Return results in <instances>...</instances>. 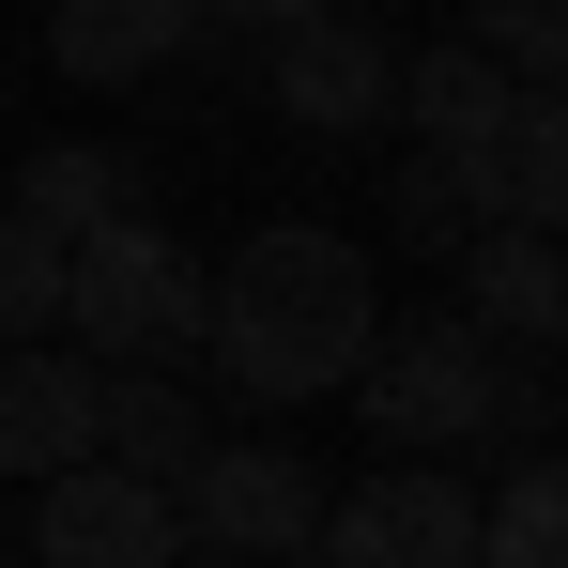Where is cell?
Segmentation results:
<instances>
[{"mask_svg": "<svg viewBox=\"0 0 568 568\" xmlns=\"http://www.w3.org/2000/svg\"><path fill=\"white\" fill-rule=\"evenodd\" d=\"M307 568H476V491L384 446L369 491H323V554Z\"/></svg>", "mask_w": 568, "mask_h": 568, "instance_id": "6", "label": "cell"}, {"mask_svg": "<svg viewBox=\"0 0 568 568\" xmlns=\"http://www.w3.org/2000/svg\"><path fill=\"white\" fill-rule=\"evenodd\" d=\"M277 108L307 139H369L384 108H399V31L354 16V0H323V16H277Z\"/></svg>", "mask_w": 568, "mask_h": 568, "instance_id": "7", "label": "cell"}, {"mask_svg": "<svg viewBox=\"0 0 568 568\" xmlns=\"http://www.w3.org/2000/svg\"><path fill=\"white\" fill-rule=\"evenodd\" d=\"M16 215H31L47 246H93L108 215H139V200H123V154H108V139H47V154L16 170Z\"/></svg>", "mask_w": 568, "mask_h": 568, "instance_id": "13", "label": "cell"}, {"mask_svg": "<svg viewBox=\"0 0 568 568\" xmlns=\"http://www.w3.org/2000/svg\"><path fill=\"white\" fill-rule=\"evenodd\" d=\"M16 338H62V246L31 215H0V354Z\"/></svg>", "mask_w": 568, "mask_h": 568, "instance_id": "17", "label": "cell"}, {"mask_svg": "<svg viewBox=\"0 0 568 568\" xmlns=\"http://www.w3.org/2000/svg\"><path fill=\"white\" fill-rule=\"evenodd\" d=\"M215 16H246V31H277V16H323V0H215Z\"/></svg>", "mask_w": 568, "mask_h": 568, "instance_id": "19", "label": "cell"}, {"mask_svg": "<svg viewBox=\"0 0 568 568\" xmlns=\"http://www.w3.org/2000/svg\"><path fill=\"white\" fill-rule=\"evenodd\" d=\"M554 292H568V231H476L462 246V307L491 323V338H554Z\"/></svg>", "mask_w": 568, "mask_h": 568, "instance_id": "12", "label": "cell"}, {"mask_svg": "<svg viewBox=\"0 0 568 568\" xmlns=\"http://www.w3.org/2000/svg\"><path fill=\"white\" fill-rule=\"evenodd\" d=\"M185 554V491H154L139 462H62L31 476V568H170Z\"/></svg>", "mask_w": 568, "mask_h": 568, "instance_id": "5", "label": "cell"}, {"mask_svg": "<svg viewBox=\"0 0 568 568\" xmlns=\"http://www.w3.org/2000/svg\"><path fill=\"white\" fill-rule=\"evenodd\" d=\"M384 231H399V262H462V246H476V185H462V154H430V139H415V154L384 170Z\"/></svg>", "mask_w": 568, "mask_h": 568, "instance_id": "16", "label": "cell"}, {"mask_svg": "<svg viewBox=\"0 0 568 568\" xmlns=\"http://www.w3.org/2000/svg\"><path fill=\"white\" fill-rule=\"evenodd\" d=\"M354 415H369L384 446H476V430H507V338L476 323V307H415V323H384L369 354H354Z\"/></svg>", "mask_w": 568, "mask_h": 568, "instance_id": "3", "label": "cell"}, {"mask_svg": "<svg viewBox=\"0 0 568 568\" xmlns=\"http://www.w3.org/2000/svg\"><path fill=\"white\" fill-rule=\"evenodd\" d=\"M200 323H215V277H200L154 215H108L93 246H62V338H78L93 369H185Z\"/></svg>", "mask_w": 568, "mask_h": 568, "instance_id": "2", "label": "cell"}, {"mask_svg": "<svg viewBox=\"0 0 568 568\" xmlns=\"http://www.w3.org/2000/svg\"><path fill=\"white\" fill-rule=\"evenodd\" d=\"M462 31L507 62V78H523V93H568V16H554V0H476Z\"/></svg>", "mask_w": 568, "mask_h": 568, "instance_id": "18", "label": "cell"}, {"mask_svg": "<svg viewBox=\"0 0 568 568\" xmlns=\"http://www.w3.org/2000/svg\"><path fill=\"white\" fill-rule=\"evenodd\" d=\"M476 568H568V462L523 446L507 491H476Z\"/></svg>", "mask_w": 568, "mask_h": 568, "instance_id": "15", "label": "cell"}, {"mask_svg": "<svg viewBox=\"0 0 568 568\" xmlns=\"http://www.w3.org/2000/svg\"><path fill=\"white\" fill-rule=\"evenodd\" d=\"M200 16L215 0H47V62L78 78V93H139L154 62H185Z\"/></svg>", "mask_w": 568, "mask_h": 568, "instance_id": "9", "label": "cell"}, {"mask_svg": "<svg viewBox=\"0 0 568 568\" xmlns=\"http://www.w3.org/2000/svg\"><path fill=\"white\" fill-rule=\"evenodd\" d=\"M507 108H523V78H507L476 31H462V47H415V62H399V123H415L430 154H476Z\"/></svg>", "mask_w": 568, "mask_h": 568, "instance_id": "11", "label": "cell"}, {"mask_svg": "<svg viewBox=\"0 0 568 568\" xmlns=\"http://www.w3.org/2000/svg\"><path fill=\"white\" fill-rule=\"evenodd\" d=\"M462 185H476V231H491V215H507V231H568V93H523L462 154Z\"/></svg>", "mask_w": 568, "mask_h": 568, "instance_id": "10", "label": "cell"}, {"mask_svg": "<svg viewBox=\"0 0 568 568\" xmlns=\"http://www.w3.org/2000/svg\"><path fill=\"white\" fill-rule=\"evenodd\" d=\"M170 568H246V554H200V538H185V554H170Z\"/></svg>", "mask_w": 568, "mask_h": 568, "instance_id": "20", "label": "cell"}, {"mask_svg": "<svg viewBox=\"0 0 568 568\" xmlns=\"http://www.w3.org/2000/svg\"><path fill=\"white\" fill-rule=\"evenodd\" d=\"M185 538L200 554H246V568H307L323 554V476L292 462L277 430H215L185 476Z\"/></svg>", "mask_w": 568, "mask_h": 568, "instance_id": "4", "label": "cell"}, {"mask_svg": "<svg viewBox=\"0 0 568 568\" xmlns=\"http://www.w3.org/2000/svg\"><path fill=\"white\" fill-rule=\"evenodd\" d=\"M554 16H568V0H554Z\"/></svg>", "mask_w": 568, "mask_h": 568, "instance_id": "21", "label": "cell"}, {"mask_svg": "<svg viewBox=\"0 0 568 568\" xmlns=\"http://www.w3.org/2000/svg\"><path fill=\"white\" fill-rule=\"evenodd\" d=\"M108 446V369L78 338H16L0 354V476H62Z\"/></svg>", "mask_w": 568, "mask_h": 568, "instance_id": "8", "label": "cell"}, {"mask_svg": "<svg viewBox=\"0 0 568 568\" xmlns=\"http://www.w3.org/2000/svg\"><path fill=\"white\" fill-rule=\"evenodd\" d=\"M200 446H215V430H200V399L170 369H108V462H139L154 491H185Z\"/></svg>", "mask_w": 568, "mask_h": 568, "instance_id": "14", "label": "cell"}, {"mask_svg": "<svg viewBox=\"0 0 568 568\" xmlns=\"http://www.w3.org/2000/svg\"><path fill=\"white\" fill-rule=\"evenodd\" d=\"M384 338V277L354 231H307V215H277V231H246L231 262H215V323H200V354L231 369V399H338L354 384V354Z\"/></svg>", "mask_w": 568, "mask_h": 568, "instance_id": "1", "label": "cell"}]
</instances>
